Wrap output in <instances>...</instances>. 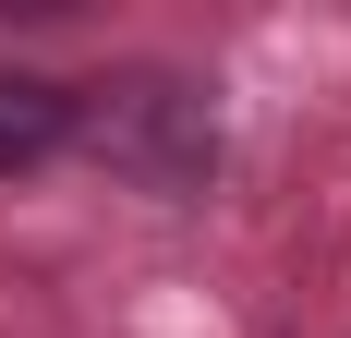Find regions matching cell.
<instances>
[{
	"label": "cell",
	"mask_w": 351,
	"mask_h": 338,
	"mask_svg": "<svg viewBox=\"0 0 351 338\" xmlns=\"http://www.w3.org/2000/svg\"><path fill=\"white\" fill-rule=\"evenodd\" d=\"M73 133H97V157H121L134 181L182 194V181H206L218 133H206V97L170 85V73H134V85H97V121H73Z\"/></svg>",
	"instance_id": "cell-1"
},
{
	"label": "cell",
	"mask_w": 351,
	"mask_h": 338,
	"mask_svg": "<svg viewBox=\"0 0 351 338\" xmlns=\"http://www.w3.org/2000/svg\"><path fill=\"white\" fill-rule=\"evenodd\" d=\"M73 121H85V97H73V85H49V73H12V61H0V181L49 169V157L73 145Z\"/></svg>",
	"instance_id": "cell-2"
}]
</instances>
